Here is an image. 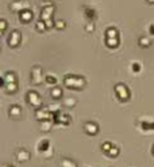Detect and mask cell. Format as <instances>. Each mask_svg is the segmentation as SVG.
<instances>
[{"mask_svg": "<svg viewBox=\"0 0 154 167\" xmlns=\"http://www.w3.org/2000/svg\"><path fill=\"white\" fill-rule=\"evenodd\" d=\"M105 45L108 48H118L119 46V38H105Z\"/></svg>", "mask_w": 154, "mask_h": 167, "instance_id": "obj_17", "label": "cell"}, {"mask_svg": "<svg viewBox=\"0 0 154 167\" xmlns=\"http://www.w3.org/2000/svg\"><path fill=\"white\" fill-rule=\"evenodd\" d=\"M4 80H6V84L7 83H18V77H16V73L15 72H7L4 75Z\"/></svg>", "mask_w": 154, "mask_h": 167, "instance_id": "obj_15", "label": "cell"}, {"mask_svg": "<svg viewBox=\"0 0 154 167\" xmlns=\"http://www.w3.org/2000/svg\"><path fill=\"white\" fill-rule=\"evenodd\" d=\"M4 84H6V80H4V77H0V87H3Z\"/></svg>", "mask_w": 154, "mask_h": 167, "instance_id": "obj_33", "label": "cell"}, {"mask_svg": "<svg viewBox=\"0 0 154 167\" xmlns=\"http://www.w3.org/2000/svg\"><path fill=\"white\" fill-rule=\"evenodd\" d=\"M112 147H113V145H112L109 141H104L103 144H101V151H104V152H107V154H108V151L111 149Z\"/></svg>", "mask_w": 154, "mask_h": 167, "instance_id": "obj_27", "label": "cell"}, {"mask_svg": "<svg viewBox=\"0 0 154 167\" xmlns=\"http://www.w3.org/2000/svg\"><path fill=\"white\" fill-rule=\"evenodd\" d=\"M30 8V6H28L27 2H24V0H15V2H12L10 4V10L12 12H22L24 10H28Z\"/></svg>", "mask_w": 154, "mask_h": 167, "instance_id": "obj_7", "label": "cell"}, {"mask_svg": "<svg viewBox=\"0 0 154 167\" xmlns=\"http://www.w3.org/2000/svg\"><path fill=\"white\" fill-rule=\"evenodd\" d=\"M65 27H66V23H65V20H62V19L57 20L54 23V29H57V30H64Z\"/></svg>", "mask_w": 154, "mask_h": 167, "instance_id": "obj_26", "label": "cell"}, {"mask_svg": "<svg viewBox=\"0 0 154 167\" xmlns=\"http://www.w3.org/2000/svg\"><path fill=\"white\" fill-rule=\"evenodd\" d=\"M85 30H87L88 33L93 31V30H95V23H93V22H88L87 24H85Z\"/></svg>", "mask_w": 154, "mask_h": 167, "instance_id": "obj_29", "label": "cell"}, {"mask_svg": "<svg viewBox=\"0 0 154 167\" xmlns=\"http://www.w3.org/2000/svg\"><path fill=\"white\" fill-rule=\"evenodd\" d=\"M30 79H31V83L38 86L41 83H43L45 80H46V76L43 75V69L38 67V65H35V67L31 68V72H30Z\"/></svg>", "mask_w": 154, "mask_h": 167, "instance_id": "obj_2", "label": "cell"}, {"mask_svg": "<svg viewBox=\"0 0 154 167\" xmlns=\"http://www.w3.org/2000/svg\"><path fill=\"white\" fill-rule=\"evenodd\" d=\"M6 29H7V22L4 19H0V30L4 31Z\"/></svg>", "mask_w": 154, "mask_h": 167, "instance_id": "obj_31", "label": "cell"}, {"mask_svg": "<svg viewBox=\"0 0 154 167\" xmlns=\"http://www.w3.org/2000/svg\"><path fill=\"white\" fill-rule=\"evenodd\" d=\"M20 41H22V34H20L19 30H12L10 33V35H8L7 38V44L10 48H16L19 46Z\"/></svg>", "mask_w": 154, "mask_h": 167, "instance_id": "obj_6", "label": "cell"}, {"mask_svg": "<svg viewBox=\"0 0 154 167\" xmlns=\"http://www.w3.org/2000/svg\"><path fill=\"white\" fill-rule=\"evenodd\" d=\"M77 103V101L75 99V98H72V97H69V98H65V99H62V105L65 106V107H68V109H70L73 107Z\"/></svg>", "mask_w": 154, "mask_h": 167, "instance_id": "obj_16", "label": "cell"}, {"mask_svg": "<svg viewBox=\"0 0 154 167\" xmlns=\"http://www.w3.org/2000/svg\"><path fill=\"white\" fill-rule=\"evenodd\" d=\"M7 167H11V166H7Z\"/></svg>", "mask_w": 154, "mask_h": 167, "instance_id": "obj_37", "label": "cell"}, {"mask_svg": "<svg viewBox=\"0 0 154 167\" xmlns=\"http://www.w3.org/2000/svg\"><path fill=\"white\" fill-rule=\"evenodd\" d=\"M50 95H51L53 99H61V98H62V88L58 87V86L53 87L51 91H50Z\"/></svg>", "mask_w": 154, "mask_h": 167, "instance_id": "obj_13", "label": "cell"}, {"mask_svg": "<svg viewBox=\"0 0 154 167\" xmlns=\"http://www.w3.org/2000/svg\"><path fill=\"white\" fill-rule=\"evenodd\" d=\"M6 91H7V94H15L18 91V83H7Z\"/></svg>", "mask_w": 154, "mask_h": 167, "instance_id": "obj_19", "label": "cell"}, {"mask_svg": "<svg viewBox=\"0 0 154 167\" xmlns=\"http://www.w3.org/2000/svg\"><path fill=\"white\" fill-rule=\"evenodd\" d=\"M54 20H53V18L51 19H47V20H45V24H46V27L47 29H51V27H54Z\"/></svg>", "mask_w": 154, "mask_h": 167, "instance_id": "obj_30", "label": "cell"}, {"mask_svg": "<svg viewBox=\"0 0 154 167\" xmlns=\"http://www.w3.org/2000/svg\"><path fill=\"white\" fill-rule=\"evenodd\" d=\"M8 114L12 117V118H19L22 116V109H20V106L18 105H12L10 109H8Z\"/></svg>", "mask_w": 154, "mask_h": 167, "instance_id": "obj_12", "label": "cell"}, {"mask_svg": "<svg viewBox=\"0 0 154 167\" xmlns=\"http://www.w3.org/2000/svg\"><path fill=\"white\" fill-rule=\"evenodd\" d=\"M115 94L118 95V98L123 102L128 101V98H130V91H128L127 86L123 84V83H118L115 86Z\"/></svg>", "mask_w": 154, "mask_h": 167, "instance_id": "obj_5", "label": "cell"}, {"mask_svg": "<svg viewBox=\"0 0 154 167\" xmlns=\"http://www.w3.org/2000/svg\"><path fill=\"white\" fill-rule=\"evenodd\" d=\"M50 129H51V121L50 120L41 121V130H42V132H49Z\"/></svg>", "mask_w": 154, "mask_h": 167, "instance_id": "obj_21", "label": "cell"}, {"mask_svg": "<svg viewBox=\"0 0 154 167\" xmlns=\"http://www.w3.org/2000/svg\"><path fill=\"white\" fill-rule=\"evenodd\" d=\"M150 39L147 38V37H141L139 38V45L142 48H147V46H150Z\"/></svg>", "mask_w": 154, "mask_h": 167, "instance_id": "obj_25", "label": "cell"}, {"mask_svg": "<svg viewBox=\"0 0 154 167\" xmlns=\"http://www.w3.org/2000/svg\"><path fill=\"white\" fill-rule=\"evenodd\" d=\"M149 30H150V33H152V34L154 35V24H152V26L149 27Z\"/></svg>", "mask_w": 154, "mask_h": 167, "instance_id": "obj_34", "label": "cell"}, {"mask_svg": "<svg viewBox=\"0 0 154 167\" xmlns=\"http://www.w3.org/2000/svg\"><path fill=\"white\" fill-rule=\"evenodd\" d=\"M35 30L36 31H41V33H45L47 30V27H46V24H45L43 20H38V22L35 23Z\"/></svg>", "mask_w": 154, "mask_h": 167, "instance_id": "obj_23", "label": "cell"}, {"mask_svg": "<svg viewBox=\"0 0 154 167\" xmlns=\"http://www.w3.org/2000/svg\"><path fill=\"white\" fill-rule=\"evenodd\" d=\"M108 155L111 158H115V156H118V155H119V149L115 148V147H112V148L108 151Z\"/></svg>", "mask_w": 154, "mask_h": 167, "instance_id": "obj_28", "label": "cell"}, {"mask_svg": "<svg viewBox=\"0 0 154 167\" xmlns=\"http://www.w3.org/2000/svg\"><path fill=\"white\" fill-rule=\"evenodd\" d=\"M61 167H77V166L72 159L66 158V159H62V160H61Z\"/></svg>", "mask_w": 154, "mask_h": 167, "instance_id": "obj_24", "label": "cell"}, {"mask_svg": "<svg viewBox=\"0 0 154 167\" xmlns=\"http://www.w3.org/2000/svg\"><path fill=\"white\" fill-rule=\"evenodd\" d=\"M38 149L41 151V152H46L47 149H50V143H49V140H42L39 143V145H38Z\"/></svg>", "mask_w": 154, "mask_h": 167, "instance_id": "obj_20", "label": "cell"}, {"mask_svg": "<svg viewBox=\"0 0 154 167\" xmlns=\"http://www.w3.org/2000/svg\"><path fill=\"white\" fill-rule=\"evenodd\" d=\"M53 121L54 122H58V124H65L68 125L70 122V116L68 114H64L62 112H57V113H53Z\"/></svg>", "mask_w": 154, "mask_h": 167, "instance_id": "obj_8", "label": "cell"}, {"mask_svg": "<svg viewBox=\"0 0 154 167\" xmlns=\"http://www.w3.org/2000/svg\"><path fill=\"white\" fill-rule=\"evenodd\" d=\"M27 102L28 105H31L34 109H41L42 106V98L39 97V94L36 91H28L27 92Z\"/></svg>", "mask_w": 154, "mask_h": 167, "instance_id": "obj_4", "label": "cell"}, {"mask_svg": "<svg viewBox=\"0 0 154 167\" xmlns=\"http://www.w3.org/2000/svg\"><path fill=\"white\" fill-rule=\"evenodd\" d=\"M84 12H85V16L88 18L89 22H93V20L96 19V11L93 10L91 7H85L84 8Z\"/></svg>", "mask_w": 154, "mask_h": 167, "instance_id": "obj_14", "label": "cell"}, {"mask_svg": "<svg viewBox=\"0 0 154 167\" xmlns=\"http://www.w3.org/2000/svg\"><path fill=\"white\" fill-rule=\"evenodd\" d=\"M55 11V6L51 2H45L42 4V10H41V15H39V20H47V19H51L53 14Z\"/></svg>", "mask_w": 154, "mask_h": 167, "instance_id": "obj_3", "label": "cell"}, {"mask_svg": "<svg viewBox=\"0 0 154 167\" xmlns=\"http://www.w3.org/2000/svg\"><path fill=\"white\" fill-rule=\"evenodd\" d=\"M132 71L134 72H139L141 71V64L139 63H134L132 64Z\"/></svg>", "mask_w": 154, "mask_h": 167, "instance_id": "obj_32", "label": "cell"}, {"mask_svg": "<svg viewBox=\"0 0 154 167\" xmlns=\"http://www.w3.org/2000/svg\"><path fill=\"white\" fill-rule=\"evenodd\" d=\"M84 130L87 134H91V136H93V134H97L99 133V125L96 124V122H92V121H88L84 124Z\"/></svg>", "mask_w": 154, "mask_h": 167, "instance_id": "obj_9", "label": "cell"}, {"mask_svg": "<svg viewBox=\"0 0 154 167\" xmlns=\"http://www.w3.org/2000/svg\"><path fill=\"white\" fill-rule=\"evenodd\" d=\"M64 84L70 90H83L87 84V80L79 75H66L64 77Z\"/></svg>", "mask_w": 154, "mask_h": 167, "instance_id": "obj_1", "label": "cell"}, {"mask_svg": "<svg viewBox=\"0 0 154 167\" xmlns=\"http://www.w3.org/2000/svg\"><path fill=\"white\" fill-rule=\"evenodd\" d=\"M16 159H18L20 163H26V162L30 160V154H28L26 149L20 148L18 152H16Z\"/></svg>", "mask_w": 154, "mask_h": 167, "instance_id": "obj_10", "label": "cell"}, {"mask_svg": "<svg viewBox=\"0 0 154 167\" xmlns=\"http://www.w3.org/2000/svg\"><path fill=\"white\" fill-rule=\"evenodd\" d=\"M105 38H118V30L115 27H109L105 30Z\"/></svg>", "mask_w": 154, "mask_h": 167, "instance_id": "obj_18", "label": "cell"}, {"mask_svg": "<svg viewBox=\"0 0 154 167\" xmlns=\"http://www.w3.org/2000/svg\"><path fill=\"white\" fill-rule=\"evenodd\" d=\"M46 83L49 84V86H53V87H55L57 86V81H58V79L54 76V75H46Z\"/></svg>", "mask_w": 154, "mask_h": 167, "instance_id": "obj_22", "label": "cell"}, {"mask_svg": "<svg viewBox=\"0 0 154 167\" xmlns=\"http://www.w3.org/2000/svg\"><path fill=\"white\" fill-rule=\"evenodd\" d=\"M2 34H3V31H2V30H0V37H2Z\"/></svg>", "mask_w": 154, "mask_h": 167, "instance_id": "obj_36", "label": "cell"}, {"mask_svg": "<svg viewBox=\"0 0 154 167\" xmlns=\"http://www.w3.org/2000/svg\"><path fill=\"white\" fill-rule=\"evenodd\" d=\"M147 2H149V3H154V0H147Z\"/></svg>", "mask_w": 154, "mask_h": 167, "instance_id": "obj_35", "label": "cell"}, {"mask_svg": "<svg viewBox=\"0 0 154 167\" xmlns=\"http://www.w3.org/2000/svg\"><path fill=\"white\" fill-rule=\"evenodd\" d=\"M19 19L22 20L23 23H28L32 19V11L28 8V10H24L22 12H19Z\"/></svg>", "mask_w": 154, "mask_h": 167, "instance_id": "obj_11", "label": "cell"}]
</instances>
